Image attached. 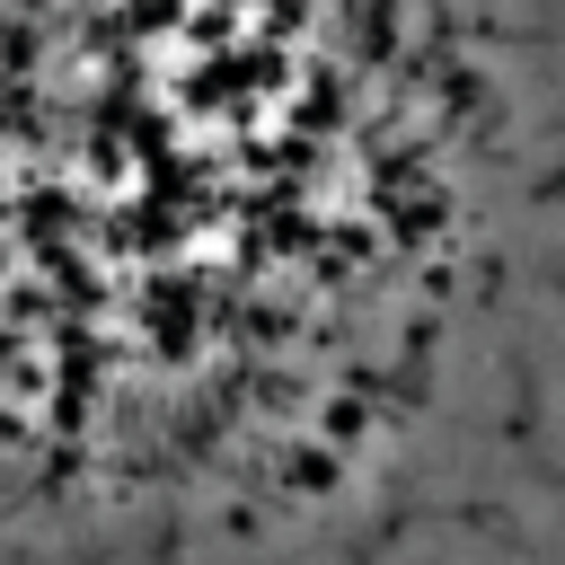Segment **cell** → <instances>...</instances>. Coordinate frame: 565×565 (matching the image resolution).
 Returning a JSON list of instances; mask_svg holds the SVG:
<instances>
[{
	"instance_id": "cell-1",
	"label": "cell",
	"mask_w": 565,
	"mask_h": 565,
	"mask_svg": "<svg viewBox=\"0 0 565 565\" xmlns=\"http://www.w3.org/2000/svg\"><path fill=\"white\" fill-rule=\"evenodd\" d=\"M0 565H565V0H0Z\"/></svg>"
}]
</instances>
